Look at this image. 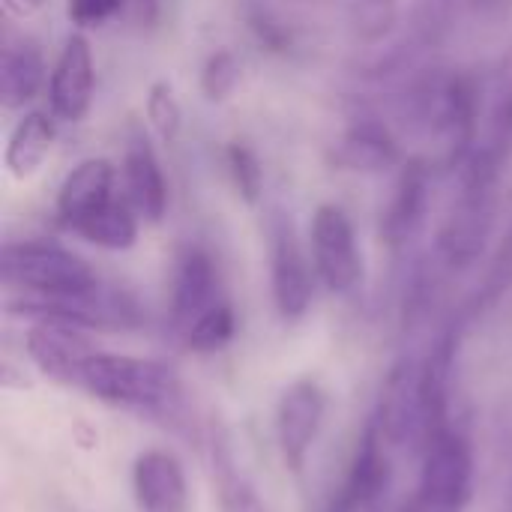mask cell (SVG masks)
<instances>
[{
  "mask_svg": "<svg viewBox=\"0 0 512 512\" xmlns=\"http://www.w3.org/2000/svg\"><path fill=\"white\" fill-rule=\"evenodd\" d=\"M399 102L402 117L438 147L441 165L462 168L471 159L483 108V81L471 69H429Z\"/></svg>",
  "mask_w": 512,
  "mask_h": 512,
  "instance_id": "6da1fadb",
  "label": "cell"
},
{
  "mask_svg": "<svg viewBox=\"0 0 512 512\" xmlns=\"http://www.w3.org/2000/svg\"><path fill=\"white\" fill-rule=\"evenodd\" d=\"M75 387L105 405L132 411H171L183 396L180 375L168 363L108 351L87 354Z\"/></svg>",
  "mask_w": 512,
  "mask_h": 512,
  "instance_id": "7a4b0ae2",
  "label": "cell"
},
{
  "mask_svg": "<svg viewBox=\"0 0 512 512\" xmlns=\"http://www.w3.org/2000/svg\"><path fill=\"white\" fill-rule=\"evenodd\" d=\"M498 183L501 171L486 168L477 159L462 165V189L438 231V258L447 270H471L498 222Z\"/></svg>",
  "mask_w": 512,
  "mask_h": 512,
  "instance_id": "3957f363",
  "label": "cell"
},
{
  "mask_svg": "<svg viewBox=\"0 0 512 512\" xmlns=\"http://www.w3.org/2000/svg\"><path fill=\"white\" fill-rule=\"evenodd\" d=\"M0 276L6 288L24 297H72L102 285L81 255L51 240L6 243L0 252Z\"/></svg>",
  "mask_w": 512,
  "mask_h": 512,
  "instance_id": "277c9868",
  "label": "cell"
},
{
  "mask_svg": "<svg viewBox=\"0 0 512 512\" xmlns=\"http://www.w3.org/2000/svg\"><path fill=\"white\" fill-rule=\"evenodd\" d=\"M420 480L402 512H465L474 492V450L456 429L444 426L423 447Z\"/></svg>",
  "mask_w": 512,
  "mask_h": 512,
  "instance_id": "5b68a950",
  "label": "cell"
},
{
  "mask_svg": "<svg viewBox=\"0 0 512 512\" xmlns=\"http://www.w3.org/2000/svg\"><path fill=\"white\" fill-rule=\"evenodd\" d=\"M6 309L18 318L57 321L78 330H138L144 324V312L135 297L108 285L72 297H18L9 300Z\"/></svg>",
  "mask_w": 512,
  "mask_h": 512,
  "instance_id": "8992f818",
  "label": "cell"
},
{
  "mask_svg": "<svg viewBox=\"0 0 512 512\" xmlns=\"http://www.w3.org/2000/svg\"><path fill=\"white\" fill-rule=\"evenodd\" d=\"M270 243V288L282 321H300L315 297V264H309L297 228L285 210H273L267 219Z\"/></svg>",
  "mask_w": 512,
  "mask_h": 512,
  "instance_id": "52a82bcc",
  "label": "cell"
},
{
  "mask_svg": "<svg viewBox=\"0 0 512 512\" xmlns=\"http://www.w3.org/2000/svg\"><path fill=\"white\" fill-rule=\"evenodd\" d=\"M312 264L333 294H351L363 282V255L351 216L339 204H321L309 225Z\"/></svg>",
  "mask_w": 512,
  "mask_h": 512,
  "instance_id": "ba28073f",
  "label": "cell"
},
{
  "mask_svg": "<svg viewBox=\"0 0 512 512\" xmlns=\"http://www.w3.org/2000/svg\"><path fill=\"white\" fill-rule=\"evenodd\" d=\"M327 414V393L315 378H300L279 396L276 405V444L285 468L291 474H303L306 459L318 441Z\"/></svg>",
  "mask_w": 512,
  "mask_h": 512,
  "instance_id": "9c48e42d",
  "label": "cell"
},
{
  "mask_svg": "<svg viewBox=\"0 0 512 512\" xmlns=\"http://www.w3.org/2000/svg\"><path fill=\"white\" fill-rule=\"evenodd\" d=\"M219 264L213 252L201 243L180 246L171 276V324L183 336L219 297Z\"/></svg>",
  "mask_w": 512,
  "mask_h": 512,
  "instance_id": "30bf717a",
  "label": "cell"
},
{
  "mask_svg": "<svg viewBox=\"0 0 512 512\" xmlns=\"http://www.w3.org/2000/svg\"><path fill=\"white\" fill-rule=\"evenodd\" d=\"M117 168L105 156L81 159L57 189V222L78 234L90 219L105 213L117 201Z\"/></svg>",
  "mask_w": 512,
  "mask_h": 512,
  "instance_id": "8fae6325",
  "label": "cell"
},
{
  "mask_svg": "<svg viewBox=\"0 0 512 512\" xmlns=\"http://www.w3.org/2000/svg\"><path fill=\"white\" fill-rule=\"evenodd\" d=\"M429 204H432V162L420 156L408 159L399 168L393 195L381 213V240L393 252L408 249L426 225Z\"/></svg>",
  "mask_w": 512,
  "mask_h": 512,
  "instance_id": "7c38bea8",
  "label": "cell"
},
{
  "mask_svg": "<svg viewBox=\"0 0 512 512\" xmlns=\"http://www.w3.org/2000/svg\"><path fill=\"white\" fill-rule=\"evenodd\" d=\"M93 84H96V63H93L90 39L84 33H72L63 42L48 78L51 114L66 123H81L93 105Z\"/></svg>",
  "mask_w": 512,
  "mask_h": 512,
  "instance_id": "4fadbf2b",
  "label": "cell"
},
{
  "mask_svg": "<svg viewBox=\"0 0 512 512\" xmlns=\"http://www.w3.org/2000/svg\"><path fill=\"white\" fill-rule=\"evenodd\" d=\"M120 171H123V192L129 195L138 216L147 222H162L168 213V183L162 174V162L150 144V135L138 120H132L126 129Z\"/></svg>",
  "mask_w": 512,
  "mask_h": 512,
  "instance_id": "5bb4252c",
  "label": "cell"
},
{
  "mask_svg": "<svg viewBox=\"0 0 512 512\" xmlns=\"http://www.w3.org/2000/svg\"><path fill=\"white\" fill-rule=\"evenodd\" d=\"M333 165L354 174H384L405 165V153L393 129L375 117H357L333 144Z\"/></svg>",
  "mask_w": 512,
  "mask_h": 512,
  "instance_id": "9a60e30c",
  "label": "cell"
},
{
  "mask_svg": "<svg viewBox=\"0 0 512 512\" xmlns=\"http://www.w3.org/2000/svg\"><path fill=\"white\" fill-rule=\"evenodd\" d=\"M24 351L42 375H48L57 384L75 387L81 363L96 348L78 327L57 321H33V327L24 336Z\"/></svg>",
  "mask_w": 512,
  "mask_h": 512,
  "instance_id": "2e32d148",
  "label": "cell"
},
{
  "mask_svg": "<svg viewBox=\"0 0 512 512\" xmlns=\"http://www.w3.org/2000/svg\"><path fill=\"white\" fill-rule=\"evenodd\" d=\"M132 492L141 512H186L189 483L180 459L168 450H144L132 462Z\"/></svg>",
  "mask_w": 512,
  "mask_h": 512,
  "instance_id": "e0dca14e",
  "label": "cell"
},
{
  "mask_svg": "<svg viewBox=\"0 0 512 512\" xmlns=\"http://www.w3.org/2000/svg\"><path fill=\"white\" fill-rule=\"evenodd\" d=\"M474 156L486 159L495 168H507L512 156V39L501 54L492 84H489V120L486 135L474 147Z\"/></svg>",
  "mask_w": 512,
  "mask_h": 512,
  "instance_id": "ac0fdd59",
  "label": "cell"
},
{
  "mask_svg": "<svg viewBox=\"0 0 512 512\" xmlns=\"http://www.w3.org/2000/svg\"><path fill=\"white\" fill-rule=\"evenodd\" d=\"M45 84V60L33 39L21 36L6 42L0 57V102L6 111L24 108Z\"/></svg>",
  "mask_w": 512,
  "mask_h": 512,
  "instance_id": "d6986e66",
  "label": "cell"
},
{
  "mask_svg": "<svg viewBox=\"0 0 512 512\" xmlns=\"http://www.w3.org/2000/svg\"><path fill=\"white\" fill-rule=\"evenodd\" d=\"M57 138L54 117L48 111H27L6 138L3 162L15 180H30L48 159Z\"/></svg>",
  "mask_w": 512,
  "mask_h": 512,
  "instance_id": "ffe728a7",
  "label": "cell"
},
{
  "mask_svg": "<svg viewBox=\"0 0 512 512\" xmlns=\"http://www.w3.org/2000/svg\"><path fill=\"white\" fill-rule=\"evenodd\" d=\"M213 483L222 512H270L225 435H213Z\"/></svg>",
  "mask_w": 512,
  "mask_h": 512,
  "instance_id": "44dd1931",
  "label": "cell"
},
{
  "mask_svg": "<svg viewBox=\"0 0 512 512\" xmlns=\"http://www.w3.org/2000/svg\"><path fill=\"white\" fill-rule=\"evenodd\" d=\"M81 240L108 249V252H126L138 243V210L132 207L129 195H120L105 213L90 219L81 231Z\"/></svg>",
  "mask_w": 512,
  "mask_h": 512,
  "instance_id": "7402d4cb",
  "label": "cell"
},
{
  "mask_svg": "<svg viewBox=\"0 0 512 512\" xmlns=\"http://www.w3.org/2000/svg\"><path fill=\"white\" fill-rule=\"evenodd\" d=\"M234 336H237L234 306L228 300H219L183 333V342L195 354H216V351L228 348L234 342Z\"/></svg>",
  "mask_w": 512,
  "mask_h": 512,
  "instance_id": "603a6c76",
  "label": "cell"
},
{
  "mask_svg": "<svg viewBox=\"0 0 512 512\" xmlns=\"http://www.w3.org/2000/svg\"><path fill=\"white\" fill-rule=\"evenodd\" d=\"M512 288V222L510 228H507V234L501 237V243H498V249H495V255H492V261H489V270H486V276H483V282H480V291L471 297V303L465 306V318H477V315H483L486 309H492L507 291Z\"/></svg>",
  "mask_w": 512,
  "mask_h": 512,
  "instance_id": "cb8c5ba5",
  "label": "cell"
},
{
  "mask_svg": "<svg viewBox=\"0 0 512 512\" xmlns=\"http://www.w3.org/2000/svg\"><path fill=\"white\" fill-rule=\"evenodd\" d=\"M225 168H228V177H231L237 195L255 207L264 195V168H261L258 153L246 141H228L225 144Z\"/></svg>",
  "mask_w": 512,
  "mask_h": 512,
  "instance_id": "d4e9b609",
  "label": "cell"
},
{
  "mask_svg": "<svg viewBox=\"0 0 512 512\" xmlns=\"http://www.w3.org/2000/svg\"><path fill=\"white\" fill-rule=\"evenodd\" d=\"M399 24L396 0H354L351 3V30L360 42L378 45Z\"/></svg>",
  "mask_w": 512,
  "mask_h": 512,
  "instance_id": "484cf974",
  "label": "cell"
},
{
  "mask_svg": "<svg viewBox=\"0 0 512 512\" xmlns=\"http://www.w3.org/2000/svg\"><path fill=\"white\" fill-rule=\"evenodd\" d=\"M144 111H147V123L153 126V132L171 144L180 129H183V108H180V99L171 87V81H153L147 87V99H144Z\"/></svg>",
  "mask_w": 512,
  "mask_h": 512,
  "instance_id": "4316f807",
  "label": "cell"
},
{
  "mask_svg": "<svg viewBox=\"0 0 512 512\" xmlns=\"http://www.w3.org/2000/svg\"><path fill=\"white\" fill-rule=\"evenodd\" d=\"M243 78V63L231 48H216L201 66V93L210 102H225Z\"/></svg>",
  "mask_w": 512,
  "mask_h": 512,
  "instance_id": "83f0119b",
  "label": "cell"
},
{
  "mask_svg": "<svg viewBox=\"0 0 512 512\" xmlns=\"http://www.w3.org/2000/svg\"><path fill=\"white\" fill-rule=\"evenodd\" d=\"M249 30L258 39V45L267 48V51H273V54H291L294 51V33H291V27L282 18H276L273 12L261 9V6L249 12Z\"/></svg>",
  "mask_w": 512,
  "mask_h": 512,
  "instance_id": "f1b7e54d",
  "label": "cell"
},
{
  "mask_svg": "<svg viewBox=\"0 0 512 512\" xmlns=\"http://www.w3.org/2000/svg\"><path fill=\"white\" fill-rule=\"evenodd\" d=\"M126 12V0H66V15L78 27H99Z\"/></svg>",
  "mask_w": 512,
  "mask_h": 512,
  "instance_id": "f546056e",
  "label": "cell"
},
{
  "mask_svg": "<svg viewBox=\"0 0 512 512\" xmlns=\"http://www.w3.org/2000/svg\"><path fill=\"white\" fill-rule=\"evenodd\" d=\"M138 27H153L162 15V0H126V12Z\"/></svg>",
  "mask_w": 512,
  "mask_h": 512,
  "instance_id": "4dcf8cb0",
  "label": "cell"
},
{
  "mask_svg": "<svg viewBox=\"0 0 512 512\" xmlns=\"http://www.w3.org/2000/svg\"><path fill=\"white\" fill-rule=\"evenodd\" d=\"M471 3H474V9H477L480 15H486V18H492V21L507 18L512 12V0H471Z\"/></svg>",
  "mask_w": 512,
  "mask_h": 512,
  "instance_id": "1f68e13d",
  "label": "cell"
},
{
  "mask_svg": "<svg viewBox=\"0 0 512 512\" xmlns=\"http://www.w3.org/2000/svg\"><path fill=\"white\" fill-rule=\"evenodd\" d=\"M48 0H3V9L12 15V18H30L36 15Z\"/></svg>",
  "mask_w": 512,
  "mask_h": 512,
  "instance_id": "d6a6232c",
  "label": "cell"
},
{
  "mask_svg": "<svg viewBox=\"0 0 512 512\" xmlns=\"http://www.w3.org/2000/svg\"><path fill=\"white\" fill-rule=\"evenodd\" d=\"M327 512H381V507H354V504H348V501H342V498L333 495Z\"/></svg>",
  "mask_w": 512,
  "mask_h": 512,
  "instance_id": "836d02e7",
  "label": "cell"
}]
</instances>
